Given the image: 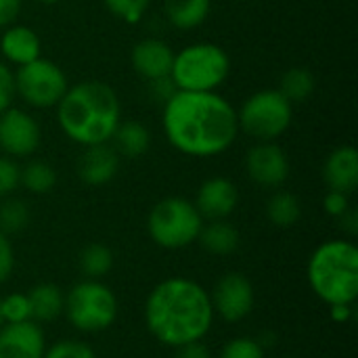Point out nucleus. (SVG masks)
<instances>
[{
  "label": "nucleus",
  "instance_id": "f257e3e1",
  "mask_svg": "<svg viewBox=\"0 0 358 358\" xmlns=\"http://www.w3.org/2000/svg\"><path fill=\"white\" fill-rule=\"evenodd\" d=\"M166 141L189 157H216L239 136L237 109L218 92L176 90L162 111Z\"/></svg>",
  "mask_w": 358,
  "mask_h": 358
},
{
  "label": "nucleus",
  "instance_id": "f03ea898",
  "mask_svg": "<svg viewBox=\"0 0 358 358\" xmlns=\"http://www.w3.org/2000/svg\"><path fill=\"white\" fill-rule=\"evenodd\" d=\"M210 294L195 281L170 277L157 283L145 302V323L151 336L170 348L203 340L214 323Z\"/></svg>",
  "mask_w": 358,
  "mask_h": 358
},
{
  "label": "nucleus",
  "instance_id": "7ed1b4c3",
  "mask_svg": "<svg viewBox=\"0 0 358 358\" xmlns=\"http://www.w3.org/2000/svg\"><path fill=\"white\" fill-rule=\"evenodd\" d=\"M55 109L61 132L82 147L109 143L122 122L117 92L101 80H82L69 86Z\"/></svg>",
  "mask_w": 358,
  "mask_h": 358
},
{
  "label": "nucleus",
  "instance_id": "20e7f679",
  "mask_svg": "<svg viewBox=\"0 0 358 358\" xmlns=\"http://www.w3.org/2000/svg\"><path fill=\"white\" fill-rule=\"evenodd\" d=\"M308 283L319 300L329 306L348 304L358 298V248L348 239L321 243L308 260Z\"/></svg>",
  "mask_w": 358,
  "mask_h": 358
},
{
  "label": "nucleus",
  "instance_id": "39448f33",
  "mask_svg": "<svg viewBox=\"0 0 358 358\" xmlns=\"http://www.w3.org/2000/svg\"><path fill=\"white\" fill-rule=\"evenodd\" d=\"M231 73L229 52L214 42H195L174 52L170 78L176 90L216 92Z\"/></svg>",
  "mask_w": 358,
  "mask_h": 358
},
{
  "label": "nucleus",
  "instance_id": "423d86ee",
  "mask_svg": "<svg viewBox=\"0 0 358 358\" xmlns=\"http://www.w3.org/2000/svg\"><path fill=\"white\" fill-rule=\"evenodd\" d=\"M203 218L195 203L185 197H164L147 216V231L153 243L164 250H182L197 241Z\"/></svg>",
  "mask_w": 358,
  "mask_h": 358
},
{
  "label": "nucleus",
  "instance_id": "0eeeda50",
  "mask_svg": "<svg viewBox=\"0 0 358 358\" xmlns=\"http://www.w3.org/2000/svg\"><path fill=\"white\" fill-rule=\"evenodd\" d=\"M239 132L256 143H273L283 136L294 122V105L275 88L250 94L237 111Z\"/></svg>",
  "mask_w": 358,
  "mask_h": 358
},
{
  "label": "nucleus",
  "instance_id": "6e6552de",
  "mask_svg": "<svg viewBox=\"0 0 358 358\" xmlns=\"http://www.w3.org/2000/svg\"><path fill=\"white\" fill-rule=\"evenodd\" d=\"M63 313L78 331L99 334L115 323L117 298L113 289L99 279H86L67 292L63 300Z\"/></svg>",
  "mask_w": 358,
  "mask_h": 358
},
{
  "label": "nucleus",
  "instance_id": "1a4fd4ad",
  "mask_svg": "<svg viewBox=\"0 0 358 358\" xmlns=\"http://www.w3.org/2000/svg\"><path fill=\"white\" fill-rule=\"evenodd\" d=\"M69 88L67 73L50 59L38 57L15 71V94L31 109H52Z\"/></svg>",
  "mask_w": 358,
  "mask_h": 358
},
{
  "label": "nucleus",
  "instance_id": "9d476101",
  "mask_svg": "<svg viewBox=\"0 0 358 358\" xmlns=\"http://www.w3.org/2000/svg\"><path fill=\"white\" fill-rule=\"evenodd\" d=\"M42 143V128L38 120L19 107H8L0 113V149L4 155L29 157Z\"/></svg>",
  "mask_w": 358,
  "mask_h": 358
},
{
  "label": "nucleus",
  "instance_id": "9b49d317",
  "mask_svg": "<svg viewBox=\"0 0 358 358\" xmlns=\"http://www.w3.org/2000/svg\"><path fill=\"white\" fill-rule=\"evenodd\" d=\"M214 315L229 323L243 321L256 304V294L252 281L241 273H227L218 279L214 292L210 294Z\"/></svg>",
  "mask_w": 358,
  "mask_h": 358
},
{
  "label": "nucleus",
  "instance_id": "f8f14e48",
  "mask_svg": "<svg viewBox=\"0 0 358 358\" xmlns=\"http://www.w3.org/2000/svg\"><path fill=\"white\" fill-rule=\"evenodd\" d=\"M245 172L250 180L262 189H279L289 178V159L283 147L273 143H256L245 155Z\"/></svg>",
  "mask_w": 358,
  "mask_h": 358
},
{
  "label": "nucleus",
  "instance_id": "ddd939ff",
  "mask_svg": "<svg viewBox=\"0 0 358 358\" xmlns=\"http://www.w3.org/2000/svg\"><path fill=\"white\" fill-rule=\"evenodd\" d=\"M239 203V191L231 178L212 176L201 182L195 197V208L203 220H227Z\"/></svg>",
  "mask_w": 358,
  "mask_h": 358
},
{
  "label": "nucleus",
  "instance_id": "4468645a",
  "mask_svg": "<svg viewBox=\"0 0 358 358\" xmlns=\"http://www.w3.org/2000/svg\"><path fill=\"white\" fill-rule=\"evenodd\" d=\"M44 331L34 321L4 323L0 327V358H44Z\"/></svg>",
  "mask_w": 358,
  "mask_h": 358
},
{
  "label": "nucleus",
  "instance_id": "2eb2a0df",
  "mask_svg": "<svg viewBox=\"0 0 358 358\" xmlns=\"http://www.w3.org/2000/svg\"><path fill=\"white\" fill-rule=\"evenodd\" d=\"M130 63L134 73L145 82L168 78L174 63V50L162 38H143L132 46Z\"/></svg>",
  "mask_w": 358,
  "mask_h": 358
},
{
  "label": "nucleus",
  "instance_id": "dca6fc26",
  "mask_svg": "<svg viewBox=\"0 0 358 358\" xmlns=\"http://www.w3.org/2000/svg\"><path fill=\"white\" fill-rule=\"evenodd\" d=\"M76 170L84 185L103 187L115 178L120 170V155L109 143L90 145V147H84L82 155L78 157Z\"/></svg>",
  "mask_w": 358,
  "mask_h": 358
},
{
  "label": "nucleus",
  "instance_id": "f3484780",
  "mask_svg": "<svg viewBox=\"0 0 358 358\" xmlns=\"http://www.w3.org/2000/svg\"><path fill=\"white\" fill-rule=\"evenodd\" d=\"M323 180L329 191L355 193L358 187V151L355 145L336 147L323 164Z\"/></svg>",
  "mask_w": 358,
  "mask_h": 358
},
{
  "label": "nucleus",
  "instance_id": "a211bd4d",
  "mask_svg": "<svg viewBox=\"0 0 358 358\" xmlns=\"http://www.w3.org/2000/svg\"><path fill=\"white\" fill-rule=\"evenodd\" d=\"M0 55H2L4 63L21 67L25 63L42 57V40L34 27L13 23V25L4 27L0 34Z\"/></svg>",
  "mask_w": 358,
  "mask_h": 358
},
{
  "label": "nucleus",
  "instance_id": "6ab92c4d",
  "mask_svg": "<svg viewBox=\"0 0 358 358\" xmlns=\"http://www.w3.org/2000/svg\"><path fill=\"white\" fill-rule=\"evenodd\" d=\"M111 141H113L111 147L117 151L120 157L124 155V157L134 159V157H141V155H145L149 151V147H151V130L145 124L136 122V120H124V122L117 124Z\"/></svg>",
  "mask_w": 358,
  "mask_h": 358
},
{
  "label": "nucleus",
  "instance_id": "aec40b11",
  "mask_svg": "<svg viewBox=\"0 0 358 358\" xmlns=\"http://www.w3.org/2000/svg\"><path fill=\"white\" fill-rule=\"evenodd\" d=\"M197 241L206 252L214 256H229L239 248L241 235L229 220H208V224L203 222Z\"/></svg>",
  "mask_w": 358,
  "mask_h": 358
},
{
  "label": "nucleus",
  "instance_id": "412c9836",
  "mask_svg": "<svg viewBox=\"0 0 358 358\" xmlns=\"http://www.w3.org/2000/svg\"><path fill=\"white\" fill-rule=\"evenodd\" d=\"M212 10V0H166L164 15L176 29L199 27Z\"/></svg>",
  "mask_w": 358,
  "mask_h": 358
},
{
  "label": "nucleus",
  "instance_id": "4be33fe9",
  "mask_svg": "<svg viewBox=\"0 0 358 358\" xmlns=\"http://www.w3.org/2000/svg\"><path fill=\"white\" fill-rule=\"evenodd\" d=\"M31 321L34 323H50L63 313V292L52 283H40L27 292Z\"/></svg>",
  "mask_w": 358,
  "mask_h": 358
},
{
  "label": "nucleus",
  "instance_id": "5701e85b",
  "mask_svg": "<svg viewBox=\"0 0 358 358\" xmlns=\"http://www.w3.org/2000/svg\"><path fill=\"white\" fill-rule=\"evenodd\" d=\"M300 216H302L300 199L289 191H277L266 201V218L279 229L294 227L300 220Z\"/></svg>",
  "mask_w": 358,
  "mask_h": 358
},
{
  "label": "nucleus",
  "instance_id": "b1692460",
  "mask_svg": "<svg viewBox=\"0 0 358 358\" xmlns=\"http://www.w3.org/2000/svg\"><path fill=\"white\" fill-rule=\"evenodd\" d=\"M315 86H317L315 76L308 69H304V67H289L281 76V82H279L277 90L292 105H296V103H304L306 99H310L313 92H315Z\"/></svg>",
  "mask_w": 358,
  "mask_h": 358
},
{
  "label": "nucleus",
  "instance_id": "393cba45",
  "mask_svg": "<svg viewBox=\"0 0 358 358\" xmlns=\"http://www.w3.org/2000/svg\"><path fill=\"white\" fill-rule=\"evenodd\" d=\"M25 191L34 195H46L57 185V172L55 168L44 159H31L21 168V182Z\"/></svg>",
  "mask_w": 358,
  "mask_h": 358
},
{
  "label": "nucleus",
  "instance_id": "a878e982",
  "mask_svg": "<svg viewBox=\"0 0 358 358\" xmlns=\"http://www.w3.org/2000/svg\"><path fill=\"white\" fill-rule=\"evenodd\" d=\"M80 271L88 279H101L113 268V254L103 243H88L80 252Z\"/></svg>",
  "mask_w": 358,
  "mask_h": 358
},
{
  "label": "nucleus",
  "instance_id": "bb28decb",
  "mask_svg": "<svg viewBox=\"0 0 358 358\" xmlns=\"http://www.w3.org/2000/svg\"><path fill=\"white\" fill-rule=\"evenodd\" d=\"M29 224V208L23 199L4 197L0 203V231L4 235H17Z\"/></svg>",
  "mask_w": 358,
  "mask_h": 358
},
{
  "label": "nucleus",
  "instance_id": "cd10ccee",
  "mask_svg": "<svg viewBox=\"0 0 358 358\" xmlns=\"http://www.w3.org/2000/svg\"><path fill=\"white\" fill-rule=\"evenodd\" d=\"M103 4L115 19L128 25H136L145 17L151 0H103Z\"/></svg>",
  "mask_w": 358,
  "mask_h": 358
},
{
  "label": "nucleus",
  "instance_id": "c85d7f7f",
  "mask_svg": "<svg viewBox=\"0 0 358 358\" xmlns=\"http://www.w3.org/2000/svg\"><path fill=\"white\" fill-rule=\"evenodd\" d=\"M0 315L4 323H23L31 321V310H29V300L27 294L13 292L6 298L0 300Z\"/></svg>",
  "mask_w": 358,
  "mask_h": 358
},
{
  "label": "nucleus",
  "instance_id": "c756f323",
  "mask_svg": "<svg viewBox=\"0 0 358 358\" xmlns=\"http://www.w3.org/2000/svg\"><path fill=\"white\" fill-rule=\"evenodd\" d=\"M218 358H266V350L258 344L256 338L239 336L222 346Z\"/></svg>",
  "mask_w": 358,
  "mask_h": 358
},
{
  "label": "nucleus",
  "instance_id": "7c9ffc66",
  "mask_svg": "<svg viewBox=\"0 0 358 358\" xmlns=\"http://www.w3.org/2000/svg\"><path fill=\"white\" fill-rule=\"evenodd\" d=\"M44 358H96L94 350L78 340H61L46 348Z\"/></svg>",
  "mask_w": 358,
  "mask_h": 358
},
{
  "label": "nucleus",
  "instance_id": "2f4dec72",
  "mask_svg": "<svg viewBox=\"0 0 358 358\" xmlns=\"http://www.w3.org/2000/svg\"><path fill=\"white\" fill-rule=\"evenodd\" d=\"M21 182V166L8 157L0 155V199L8 197Z\"/></svg>",
  "mask_w": 358,
  "mask_h": 358
},
{
  "label": "nucleus",
  "instance_id": "473e14b6",
  "mask_svg": "<svg viewBox=\"0 0 358 358\" xmlns=\"http://www.w3.org/2000/svg\"><path fill=\"white\" fill-rule=\"evenodd\" d=\"M15 96V71H10L8 63L0 61V113L13 107Z\"/></svg>",
  "mask_w": 358,
  "mask_h": 358
},
{
  "label": "nucleus",
  "instance_id": "72a5a7b5",
  "mask_svg": "<svg viewBox=\"0 0 358 358\" xmlns=\"http://www.w3.org/2000/svg\"><path fill=\"white\" fill-rule=\"evenodd\" d=\"M323 210L331 216V218H340L350 210V195L340 193V191H329L323 199Z\"/></svg>",
  "mask_w": 358,
  "mask_h": 358
},
{
  "label": "nucleus",
  "instance_id": "f704fd0d",
  "mask_svg": "<svg viewBox=\"0 0 358 358\" xmlns=\"http://www.w3.org/2000/svg\"><path fill=\"white\" fill-rule=\"evenodd\" d=\"M15 268V252L8 241V235L0 231V283H4Z\"/></svg>",
  "mask_w": 358,
  "mask_h": 358
},
{
  "label": "nucleus",
  "instance_id": "c9c22d12",
  "mask_svg": "<svg viewBox=\"0 0 358 358\" xmlns=\"http://www.w3.org/2000/svg\"><path fill=\"white\" fill-rule=\"evenodd\" d=\"M147 88H149V96L153 101H159V103H166L174 92H176V86L172 82V78H159V80H151L147 82Z\"/></svg>",
  "mask_w": 358,
  "mask_h": 358
},
{
  "label": "nucleus",
  "instance_id": "e433bc0d",
  "mask_svg": "<svg viewBox=\"0 0 358 358\" xmlns=\"http://www.w3.org/2000/svg\"><path fill=\"white\" fill-rule=\"evenodd\" d=\"M23 8V0H0V29L17 23Z\"/></svg>",
  "mask_w": 358,
  "mask_h": 358
},
{
  "label": "nucleus",
  "instance_id": "4c0bfd02",
  "mask_svg": "<svg viewBox=\"0 0 358 358\" xmlns=\"http://www.w3.org/2000/svg\"><path fill=\"white\" fill-rule=\"evenodd\" d=\"M176 358H212L210 348L199 340V342H191L185 346L176 348Z\"/></svg>",
  "mask_w": 358,
  "mask_h": 358
},
{
  "label": "nucleus",
  "instance_id": "58836bf2",
  "mask_svg": "<svg viewBox=\"0 0 358 358\" xmlns=\"http://www.w3.org/2000/svg\"><path fill=\"white\" fill-rule=\"evenodd\" d=\"M338 222H340V227H342V231L344 233H348L350 237H355L358 233V212L350 206V210L344 214V216H340L338 218Z\"/></svg>",
  "mask_w": 358,
  "mask_h": 358
},
{
  "label": "nucleus",
  "instance_id": "ea45409f",
  "mask_svg": "<svg viewBox=\"0 0 358 358\" xmlns=\"http://www.w3.org/2000/svg\"><path fill=\"white\" fill-rule=\"evenodd\" d=\"M331 308V319L338 323H346L352 317V306L348 304H338V306H329Z\"/></svg>",
  "mask_w": 358,
  "mask_h": 358
},
{
  "label": "nucleus",
  "instance_id": "a19ab883",
  "mask_svg": "<svg viewBox=\"0 0 358 358\" xmlns=\"http://www.w3.org/2000/svg\"><path fill=\"white\" fill-rule=\"evenodd\" d=\"M38 4H44V6H52V4H59L61 0H36Z\"/></svg>",
  "mask_w": 358,
  "mask_h": 358
},
{
  "label": "nucleus",
  "instance_id": "79ce46f5",
  "mask_svg": "<svg viewBox=\"0 0 358 358\" xmlns=\"http://www.w3.org/2000/svg\"><path fill=\"white\" fill-rule=\"evenodd\" d=\"M2 325H4V321H2V315H0V327H2Z\"/></svg>",
  "mask_w": 358,
  "mask_h": 358
},
{
  "label": "nucleus",
  "instance_id": "37998d69",
  "mask_svg": "<svg viewBox=\"0 0 358 358\" xmlns=\"http://www.w3.org/2000/svg\"><path fill=\"white\" fill-rule=\"evenodd\" d=\"M285 358H296V357H285Z\"/></svg>",
  "mask_w": 358,
  "mask_h": 358
}]
</instances>
